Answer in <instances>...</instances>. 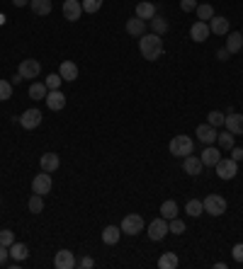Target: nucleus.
Here are the masks:
<instances>
[{
  "label": "nucleus",
  "instance_id": "nucleus-1",
  "mask_svg": "<svg viewBox=\"0 0 243 269\" xmlns=\"http://www.w3.org/2000/svg\"><path fill=\"white\" fill-rule=\"evenodd\" d=\"M139 51L141 56L146 58V61H156V58H161L163 56V39L158 34H141L139 36Z\"/></svg>",
  "mask_w": 243,
  "mask_h": 269
},
{
  "label": "nucleus",
  "instance_id": "nucleus-2",
  "mask_svg": "<svg viewBox=\"0 0 243 269\" xmlns=\"http://www.w3.org/2000/svg\"><path fill=\"white\" fill-rule=\"evenodd\" d=\"M170 155H175V158H187V155H192V150H195V141L185 136V134H180V136H173V141H170Z\"/></svg>",
  "mask_w": 243,
  "mask_h": 269
},
{
  "label": "nucleus",
  "instance_id": "nucleus-3",
  "mask_svg": "<svg viewBox=\"0 0 243 269\" xmlns=\"http://www.w3.org/2000/svg\"><path fill=\"white\" fill-rule=\"evenodd\" d=\"M202 204H205V211L209 216H224L226 209H229V204H226V199L222 194H209Z\"/></svg>",
  "mask_w": 243,
  "mask_h": 269
},
{
  "label": "nucleus",
  "instance_id": "nucleus-4",
  "mask_svg": "<svg viewBox=\"0 0 243 269\" xmlns=\"http://www.w3.org/2000/svg\"><path fill=\"white\" fill-rule=\"evenodd\" d=\"M141 231H144V218H141V214H127L122 218V233L139 235Z\"/></svg>",
  "mask_w": 243,
  "mask_h": 269
},
{
  "label": "nucleus",
  "instance_id": "nucleus-5",
  "mask_svg": "<svg viewBox=\"0 0 243 269\" xmlns=\"http://www.w3.org/2000/svg\"><path fill=\"white\" fill-rule=\"evenodd\" d=\"M170 233V228H168V218H156V221H151L149 223V238L153 240V243H158V240H163L166 235Z\"/></svg>",
  "mask_w": 243,
  "mask_h": 269
},
{
  "label": "nucleus",
  "instance_id": "nucleus-6",
  "mask_svg": "<svg viewBox=\"0 0 243 269\" xmlns=\"http://www.w3.org/2000/svg\"><path fill=\"white\" fill-rule=\"evenodd\" d=\"M217 167V175H219V179H234L236 175H239V162L231 160V158H222V160L214 165Z\"/></svg>",
  "mask_w": 243,
  "mask_h": 269
},
{
  "label": "nucleus",
  "instance_id": "nucleus-7",
  "mask_svg": "<svg viewBox=\"0 0 243 269\" xmlns=\"http://www.w3.org/2000/svg\"><path fill=\"white\" fill-rule=\"evenodd\" d=\"M41 119H44V114H41V112H39L37 107L24 109V114H19V124L24 126L27 131H32V129H37V126L41 124Z\"/></svg>",
  "mask_w": 243,
  "mask_h": 269
},
{
  "label": "nucleus",
  "instance_id": "nucleus-8",
  "mask_svg": "<svg viewBox=\"0 0 243 269\" xmlns=\"http://www.w3.org/2000/svg\"><path fill=\"white\" fill-rule=\"evenodd\" d=\"M44 102H46V107L51 109V112H61V109L66 107V95L61 90H49L46 97H44Z\"/></svg>",
  "mask_w": 243,
  "mask_h": 269
},
{
  "label": "nucleus",
  "instance_id": "nucleus-9",
  "mask_svg": "<svg viewBox=\"0 0 243 269\" xmlns=\"http://www.w3.org/2000/svg\"><path fill=\"white\" fill-rule=\"evenodd\" d=\"M32 192L34 194H41V197L49 194L51 192V175L41 170V175H37V177L32 179Z\"/></svg>",
  "mask_w": 243,
  "mask_h": 269
},
{
  "label": "nucleus",
  "instance_id": "nucleus-10",
  "mask_svg": "<svg viewBox=\"0 0 243 269\" xmlns=\"http://www.w3.org/2000/svg\"><path fill=\"white\" fill-rule=\"evenodd\" d=\"M217 136H219V131H217L214 126H209V124H200V126H197V138H200V143L214 145V143H217Z\"/></svg>",
  "mask_w": 243,
  "mask_h": 269
},
{
  "label": "nucleus",
  "instance_id": "nucleus-11",
  "mask_svg": "<svg viewBox=\"0 0 243 269\" xmlns=\"http://www.w3.org/2000/svg\"><path fill=\"white\" fill-rule=\"evenodd\" d=\"M209 34H212V32H209V24H207V22H200V19H197V22L190 27V39H192V41H197V44L207 41Z\"/></svg>",
  "mask_w": 243,
  "mask_h": 269
},
{
  "label": "nucleus",
  "instance_id": "nucleus-12",
  "mask_svg": "<svg viewBox=\"0 0 243 269\" xmlns=\"http://www.w3.org/2000/svg\"><path fill=\"white\" fill-rule=\"evenodd\" d=\"M75 262H78V260L73 257L71 250H58L56 257H54V267L56 269H73Z\"/></svg>",
  "mask_w": 243,
  "mask_h": 269
},
{
  "label": "nucleus",
  "instance_id": "nucleus-13",
  "mask_svg": "<svg viewBox=\"0 0 243 269\" xmlns=\"http://www.w3.org/2000/svg\"><path fill=\"white\" fill-rule=\"evenodd\" d=\"M80 15H83V5L78 0H63V17L68 19V22L80 19Z\"/></svg>",
  "mask_w": 243,
  "mask_h": 269
},
{
  "label": "nucleus",
  "instance_id": "nucleus-14",
  "mask_svg": "<svg viewBox=\"0 0 243 269\" xmlns=\"http://www.w3.org/2000/svg\"><path fill=\"white\" fill-rule=\"evenodd\" d=\"M39 71H41V66H39V61H34V58H24L17 68V73L22 78H37Z\"/></svg>",
  "mask_w": 243,
  "mask_h": 269
},
{
  "label": "nucleus",
  "instance_id": "nucleus-15",
  "mask_svg": "<svg viewBox=\"0 0 243 269\" xmlns=\"http://www.w3.org/2000/svg\"><path fill=\"white\" fill-rule=\"evenodd\" d=\"M183 170H185L187 175L197 177V175H202L205 165H202V160H200V155H187L185 160H183Z\"/></svg>",
  "mask_w": 243,
  "mask_h": 269
},
{
  "label": "nucleus",
  "instance_id": "nucleus-16",
  "mask_svg": "<svg viewBox=\"0 0 243 269\" xmlns=\"http://www.w3.org/2000/svg\"><path fill=\"white\" fill-rule=\"evenodd\" d=\"M224 126H226V131H231L234 136H236V134L241 136V134H243V114L231 112V114H229V117L224 119Z\"/></svg>",
  "mask_w": 243,
  "mask_h": 269
},
{
  "label": "nucleus",
  "instance_id": "nucleus-17",
  "mask_svg": "<svg viewBox=\"0 0 243 269\" xmlns=\"http://www.w3.org/2000/svg\"><path fill=\"white\" fill-rule=\"evenodd\" d=\"M207 24H209V32H212V34H219V36H222V34H229V19L222 17V15H219V17L214 15V17L209 19Z\"/></svg>",
  "mask_w": 243,
  "mask_h": 269
},
{
  "label": "nucleus",
  "instance_id": "nucleus-18",
  "mask_svg": "<svg viewBox=\"0 0 243 269\" xmlns=\"http://www.w3.org/2000/svg\"><path fill=\"white\" fill-rule=\"evenodd\" d=\"M200 160H202V165H217V162L222 160V153H219V148H214V145H207L205 150H202V155H200Z\"/></svg>",
  "mask_w": 243,
  "mask_h": 269
},
{
  "label": "nucleus",
  "instance_id": "nucleus-19",
  "mask_svg": "<svg viewBox=\"0 0 243 269\" xmlns=\"http://www.w3.org/2000/svg\"><path fill=\"white\" fill-rule=\"evenodd\" d=\"M39 165H41V170H44V172H56L58 165H61V160H58L56 153H44V155L39 158Z\"/></svg>",
  "mask_w": 243,
  "mask_h": 269
},
{
  "label": "nucleus",
  "instance_id": "nucleus-20",
  "mask_svg": "<svg viewBox=\"0 0 243 269\" xmlns=\"http://www.w3.org/2000/svg\"><path fill=\"white\" fill-rule=\"evenodd\" d=\"M127 34H131V36H141V34H146V22L141 17H134L131 19H127Z\"/></svg>",
  "mask_w": 243,
  "mask_h": 269
},
{
  "label": "nucleus",
  "instance_id": "nucleus-21",
  "mask_svg": "<svg viewBox=\"0 0 243 269\" xmlns=\"http://www.w3.org/2000/svg\"><path fill=\"white\" fill-rule=\"evenodd\" d=\"M136 17H141L144 22H146V19H153L156 17V5L149 2V0H141V2L136 5Z\"/></svg>",
  "mask_w": 243,
  "mask_h": 269
},
{
  "label": "nucleus",
  "instance_id": "nucleus-22",
  "mask_svg": "<svg viewBox=\"0 0 243 269\" xmlns=\"http://www.w3.org/2000/svg\"><path fill=\"white\" fill-rule=\"evenodd\" d=\"M229 54H239L243 49V34L241 32H231L229 34V39H226V46H224Z\"/></svg>",
  "mask_w": 243,
  "mask_h": 269
},
{
  "label": "nucleus",
  "instance_id": "nucleus-23",
  "mask_svg": "<svg viewBox=\"0 0 243 269\" xmlns=\"http://www.w3.org/2000/svg\"><path fill=\"white\" fill-rule=\"evenodd\" d=\"M58 75H61L63 80L73 83L75 78H78V66H75L73 61H63V63H61V68H58Z\"/></svg>",
  "mask_w": 243,
  "mask_h": 269
},
{
  "label": "nucleus",
  "instance_id": "nucleus-24",
  "mask_svg": "<svg viewBox=\"0 0 243 269\" xmlns=\"http://www.w3.org/2000/svg\"><path fill=\"white\" fill-rule=\"evenodd\" d=\"M119 238H122V228H117V226H107V228L102 231V243H105V245H117Z\"/></svg>",
  "mask_w": 243,
  "mask_h": 269
},
{
  "label": "nucleus",
  "instance_id": "nucleus-25",
  "mask_svg": "<svg viewBox=\"0 0 243 269\" xmlns=\"http://www.w3.org/2000/svg\"><path fill=\"white\" fill-rule=\"evenodd\" d=\"M10 257H12L15 262H24V260L29 257V250H27V245H24V243H17V240H15V243L10 245Z\"/></svg>",
  "mask_w": 243,
  "mask_h": 269
},
{
  "label": "nucleus",
  "instance_id": "nucleus-26",
  "mask_svg": "<svg viewBox=\"0 0 243 269\" xmlns=\"http://www.w3.org/2000/svg\"><path fill=\"white\" fill-rule=\"evenodd\" d=\"M29 7H32V12H34V15H39V17H46V15L51 12V7H54V5H51V0H32V2H29Z\"/></svg>",
  "mask_w": 243,
  "mask_h": 269
},
{
  "label": "nucleus",
  "instance_id": "nucleus-27",
  "mask_svg": "<svg viewBox=\"0 0 243 269\" xmlns=\"http://www.w3.org/2000/svg\"><path fill=\"white\" fill-rule=\"evenodd\" d=\"M178 265H180V260H178L175 252H163V255L158 257V267L161 269H175Z\"/></svg>",
  "mask_w": 243,
  "mask_h": 269
},
{
  "label": "nucleus",
  "instance_id": "nucleus-28",
  "mask_svg": "<svg viewBox=\"0 0 243 269\" xmlns=\"http://www.w3.org/2000/svg\"><path fill=\"white\" fill-rule=\"evenodd\" d=\"M185 214H190L192 218H197V216L205 214V204L200 201V199H190L185 204Z\"/></svg>",
  "mask_w": 243,
  "mask_h": 269
},
{
  "label": "nucleus",
  "instance_id": "nucleus-29",
  "mask_svg": "<svg viewBox=\"0 0 243 269\" xmlns=\"http://www.w3.org/2000/svg\"><path fill=\"white\" fill-rule=\"evenodd\" d=\"M217 143H219V150H231L234 148V134L231 131H222L217 136Z\"/></svg>",
  "mask_w": 243,
  "mask_h": 269
},
{
  "label": "nucleus",
  "instance_id": "nucleus-30",
  "mask_svg": "<svg viewBox=\"0 0 243 269\" xmlns=\"http://www.w3.org/2000/svg\"><path fill=\"white\" fill-rule=\"evenodd\" d=\"M46 92H49V88H46L44 83H32V85H29V97H32V100H44Z\"/></svg>",
  "mask_w": 243,
  "mask_h": 269
},
{
  "label": "nucleus",
  "instance_id": "nucleus-31",
  "mask_svg": "<svg viewBox=\"0 0 243 269\" xmlns=\"http://www.w3.org/2000/svg\"><path fill=\"white\" fill-rule=\"evenodd\" d=\"M161 216H163V218H175V216H178V204H175V201H173V199H168V201H163V206H161Z\"/></svg>",
  "mask_w": 243,
  "mask_h": 269
},
{
  "label": "nucleus",
  "instance_id": "nucleus-32",
  "mask_svg": "<svg viewBox=\"0 0 243 269\" xmlns=\"http://www.w3.org/2000/svg\"><path fill=\"white\" fill-rule=\"evenodd\" d=\"M151 29H153V34L163 36L166 32H168V22H166L163 17H158V15H156V17L151 19Z\"/></svg>",
  "mask_w": 243,
  "mask_h": 269
},
{
  "label": "nucleus",
  "instance_id": "nucleus-33",
  "mask_svg": "<svg viewBox=\"0 0 243 269\" xmlns=\"http://www.w3.org/2000/svg\"><path fill=\"white\" fill-rule=\"evenodd\" d=\"M224 119H226V117H224V112H217V109L207 114V124H209V126H214V129L224 126Z\"/></svg>",
  "mask_w": 243,
  "mask_h": 269
},
{
  "label": "nucleus",
  "instance_id": "nucleus-34",
  "mask_svg": "<svg viewBox=\"0 0 243 269\" xmlns=\"http://www.w3.org/2000/svg\"><path fill=\"white\" fill-rule=\"evenodd\" d=\"M195 12H197V19H200V22H209V19L214 17V7H212V5H197Z\"/></svg>",
  "mask_w": 243,
  "mask_h": 269
},
{
  "label": "nucleus",
  "instance_id": "nucleus-35",
  "mask_svg": "<svg viewBox=\"0 0 243 269\" xmlns=\"http://www.w3.org/2000/svg\"><path fill=\"white\" fill-rule=\"evenodd\" d=\"M27 206H29L32 214H41V211H44V197H41V194H32V199H29Z\"/></svg>",
  "mask_w": 243,
  "mask_h": 269
},
{
  "label": "nucleus",
  "instance_id": "nucleus-36",
  "mask_svg": "<svg viewBox=\"0 0 243 269\" xmlns=\"http://www.w3.org/2000/svg\"><path fill=\"white\" fill-rule=\"evenodd\" d=\"M168 228H170V233L183 235V233H185V221H180V218L175 216V218H170V221H168Z\"/></svg>",
  "mask_w": 243,
  "mask_h": 269
},
{
  "label": "nucleus",
  "instance_id": "nucleus-37",
  "mask_svg": "<svg viewBox=\"0 0 243 269\" xmlns=\"http://www.w3.org/2000/svg\"><path fill=\"white\" fill-rule=\"evenodd\" d=\"M83 5V12H88V15H95L100 7H102V0H83L80 2Z\"/></svg>",
  "mask_w": 243,
  "mask_h": 269
},
{
  "label": "nucleus",
  "instance_id": "nucleus-38",
  "mask_svg": "<svg viewBox=\"0 0 243 269\" xmlns=\"http://www.w3.org/2000/svg\"><path fill=\"white\" fill-rule=\"evenodd\" d=\"M10 97H12V83H7V80L0 78V102H5Z\"/></svg>",
  "mask_w": 243,
  "mask_h": 269
},
{
  "label": "nucleus",
  "instance_id": "nucleus-39",
  "mask_svg": "<svg viewBox=\"0 0 243 269\" xmlns=\"http://www.w3.org/2000/svg\"><path fill=\"white\" fill-rule=\"evenodd\" d=\"M61 83H63V78L58 75V73H51V75H46V80H44V85L49 90H58L61 88Z\"/></svg>",
  "mask_w": 243,
  "mask_h": 269
},
{
  "label": "nucleus",
  "instance_id": "nucleus-40",
  "mask_svg": "<svg viewBox=\"0 0 243 269\" xmlns=\"http://www.w3.org/2000/svg\"><path fill=\"white\" fill-rule=\"evenodd\" d=\"M12 243H15V233H12V231H7V228H2V231H0V245L10 248Z\"/></svg>",
  "mask_w": 243,
  "mask_h": 269
},
{
  "label": "nucleus",
  "instance_id": "nucleus-41",
  "mask_svg": "<svg viewBox=\"0 0 243 269\" xmlns=\"http://www.w3.org/2000/svg\"><path fill=\"white\" fill-rule=\"evenodd\" d=\"M180 10L183 12H195L197 10V0H180Z\"/></svg>",
  "mask_w": 243,
  "mask_h": 269
},
{
  "label": "nucleus",
  "instance_id": "nucleus-42",
  "mask_svg": "<svg viewBox=\"0 0 243 269\" xmlns=\"http://www.w3.org/2000/svg\"><path fill=\"white\" fill-rule=\"evenodd\" d=\"M75 267H80V269H93V267H95V260H93V257H80V260L75 262Z\"/></svg>",
  "mask_w": 243,
  "mask_h": 269
},
{
  "label": "nucleus",
  "instance_id": "nucleus-43",
  "mask_svg": "<svg viewBox=\"0 0 243 269\" xmlns=\"http://www.w3.org/2000/svg\"><path fill=\"white\" fill-rule=\"evenodd\" d=\"M231 255H234V260H236V262H241V265H243V243H236V245H234V250H231Z\"/></svg>",
  "mask_w": 243,
  "mask_h": 269
},
{
  "label": "nucleus",
  "instance_id": "nucleus-44",
  "mask_svg": "<svg viewBox=\"0 0 243 269\" xmlns=\"http://www.w3.org/2000/svg\"><path fill=\"white\" fill-rule=\"evenodd\" d=\"M231 160H243V148H236V145L231 148Z\"/></svg>",
  "mask_w": 243,
  "mask_h": 269
},
{
  "label": "nucleus",
  "instance_id": "nucleus-45",
  "mask_svg": "<svg viewBox=\"0 0 243 269\" xmlns=\"http://www.w3.org/2000/svg\"><path fill=\"white\" fill-rule=\"evenodd\" d=\"M7 257H10V248L0 245V265H5V262H7Z\"/></svg>",
  "mask_w": 243,
  "mask_h": 269
},
{
  "label": "nucleus",
  "instance_id": "nucleus-46",
  "mask_svg": "<svg viewBox=\"0 0 243 269\" xmlns=\"http://www.w3.org/2000/svg\"><path fill=\"white\" fill-rule=\"evenodd\" d=\"M229 51H226V49H219V51H217V58H219V61H229Z\"/></svg>",
  "mask_w": 243,
  "mask_h": 269
},
{
  "label": "nucleus",
  "instance_id": "nucleus-47",
  "mask_svg": "<svg viewBox=\"0 0 243 269\" xmlns=\"http://www.w3.org/2000/svg\"><path fill=\"white\" fill-rule=\"evenodd\" d=\"M29 2H32V0H12L15 7H24V5H29Z\"/></svg>",
  "mask_w": 243,
  "mask_h": 269
},
{
  "label": "nucleus",
  "instance_id": "nucleus-48",
  "mask_svg": "<svg viewBox=\"0 0 243 269\" xmlns=\"http://www.w3.org/2000/svg\"><path fill=\"white\" fill-rule=\"evenodd\" d=\"M22 80H24V78H22L19 73H17V75H12V85H17V83H22Z\"/></svg>",
  "mask_w": 243,
  "mask_h": 269
},
{
  "label": "nucleus",
  "instance_id": "nucleus-49",
  "mask_svg": "<svg viewBox=\"0 0 243 269\" xmlns=\"http://www.w3.org/2000/svg\"><path fill=\"white\" fill-rule=\"evenodd\" d=\"M241 51H243V49H241Z\"/></svg>",
  "mask_w": 243,
  "mask_h": 269
},
{
  "label": "nucleus",
  "instance_id": "nucleus-50",
  "mask_svg": "<svg viewBox=\"0 0 243 269\" xmlns=\"http://www.w3.org/2000/svg\"><path fill=\"white\" fill-rule=\"evenodd\" d=\"M241 34H243V32H241Z\"/></svg>",
  "mask_w": 243,
  "mask_h": 269
}]
</instances>
